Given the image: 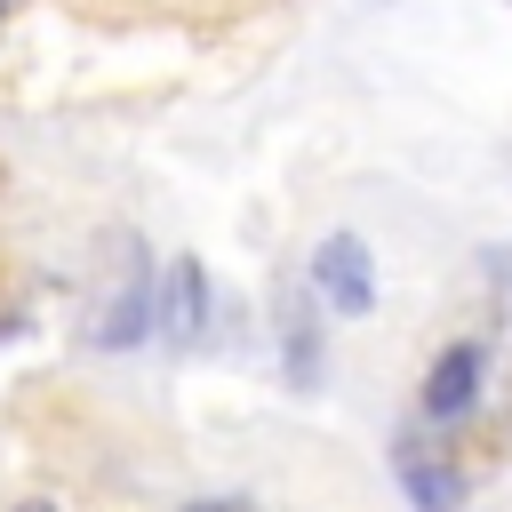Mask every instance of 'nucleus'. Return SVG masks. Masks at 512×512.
I'll use <instances>...</instances> for the list:
<instances>
[{
	"label": "nucleus",
	"instance_id": "f257e3e1",
	"mask_svg": "<svg viewBox=\"0 0 512 512\" xmlns=\"http://www.w3.org/2000/svg\"><path fill=\"white\" fill-rule=\"evenodd\" d=\"M312 296L336 312V320H368L376 312V256L360 232H328L312 248Z\"/></svg>",
	"mask_w": 512,
	"mask_h": 512
},
{
	"label": "nucleus",
	"instance_id": "f03ea898",
	"mask_svg": "<svg viewBox=\"0 0 512 512\" xmlns=\"http://www.w3.org/2000/svg\"><path fill=\"white\" fill-rule=\"evenodd\" d=\"M480 376H488V352L472 344V336H456L432 368H424V416L432 424H456V416H472V400H480Z\"/></svg>",
	"mask_w": 512,
	"mask_h": 512
},
{
	"label": "nucleus",
	"instance_id": "7ed1b4c3",
	"mask_svg": "<svg viewBox=\"0 0 512 512\" xmlns=\"http://www.w3.org/2000/svg\"><path fill=\"white\" fill-rule=\"evenodd\" d=\"M392 472H400V488H408L416 512H456V496H464V480H456L424 440H400V448H392Z\"/></svg>",
	"mask_w": 512,
	"mask_h": 512
},
{
	"label": "nucleus",
	"instance_id": "20e7f679",
	"mask_svg": "<svg viewBox=\"0 0 512 512\" xmlns=\"http://www.w3.org/2000/svg\"><path fill=\"white\" fill-rule=\"evenodd\" d=\"M152 320H160L176 344L200 336V320H208V272H200V256H176V264H168V296L152 304Z\"/></svg>",
	"mask_w": 512,
	"mask_h": 512
},
{
	"label": "nucleus",
	"instance_id": "39448f33",
	"mask_svg": "<svg viewBox=\"0 0 512 512\" xmlns=\"http://www.w3.org/2000/svg\"><path fill=\"white\" fill-rule=\"evenodd\" d=\"M152 336V264L128 248V288L104 304V328H96V344H144Z\"/></svg>",
	"mask_w": 512,
	"mask_h": 512
},
{
	"label": "nucleus",
	"instance_id": "423d86ee",
	"mask_svg": "<svg viewBox=\"0 0 512 512\" xmlns=\"http://www.w3.org/2000/svg\"><path fill=\"white\" fill-rule=\"evenodd\" d=\"M280 328H288V376L312 384V376H320V352H312V312H304L296 288H288V304H280Z\"/></svg>",
	"mask_w": 512,
	"mask_h": 512
},
{
	"label": "nucleus",
	"instance_id": "0eeeda50",
	"mask_svg": "<svg viewBox=\"0 0 512 512\" xmlns=\"http://www.w3.org/2000/svg\"><path fill=\"white\" fill-rule=\"evenodd\" d=\"M16 512H56V504H16Z\"/></svg>",
	"mask_w": 512,
	"mask_h": 512
},
{
	"label": "nucleus",
	"instance_id": "6e6552de",
	"mask_svg": "<svg viewBox=\"0 0 512 512\" xmlns=\"http://www.w3.org/2000/svg\"><path fill=\"white\" fill-rule=\"evenodd\" d=\"M0 8H8V0H0Z\"/></svg>",
	"mask_w": 512,
	"mask_h": 512
}]
</instances>
